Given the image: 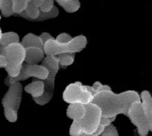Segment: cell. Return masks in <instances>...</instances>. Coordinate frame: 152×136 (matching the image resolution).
Masks as SVG:
<instances>
[{
	"label": "cell",
	"mask_w": 152,
	"mask_h": 136,
	"mask_svg": "<svg viewBox=\"0 0 152 136\" xmlns=\"http://www.w3.org/2000/svg\"><path fill=\"white\" fill-rule=\"evenodd\" d=\"M43 66L47 68L49 74L45 80H43L44 83V91L43 95L37 98H32L34 101L40 106H44L51 100L54 94L55 89L56 76L59 70V66L56 56H46L41 62Z\"/></svg>",
	"instance_id": "7a4b0ae2"
},
{
	"label": "cell",
	"mask_w": 152,
	"mask_h": 136,
	"mask_svg": "<svg viewBox=\"0 0 152 136\" xmlns=\"http://www.w3.org/2000/svg\"><path fill=\"white\" fill-rule=\"evenodd\" d=\"M2 29H1V28H0V39H1V37H2Z\"/></svg>",
	"instance_id": "1f68e13d"
},
{
	"label": "cell",
	"mask_w": 152,
	"mask_h": 136,
	"mask_svg": "<svg viewBox=\"0 0 152 136\" xmlns=\"http://www.w3.org/2000/svg\"><path fill=\"white\" fill-rule=\"evenodd\" d=\"M4 116H5V119L12 123L15 122L18 117V112L12 110H9V109H4Z\"/></svg>",
	"instance_id": "7402d4cb"
},
{
	"label": "cell",
	"mask_w": 152,
	"mask_h": 136,
	"mask_svg": "<svg viewBox=\"0 0 152 136\" xmlns=\"http://www.w3.org/2000/svg\"><path fill=\"white\" fill-rule=\"evenodd\" d=\"M12 10L15 15H18L25 9L28 4L27 0H12Z\"/></svg>",
	"instance_id": "ffe728a7"
},
{
	"label": "cell",
	"mask_w": 152,
	"mask_h": 136,
	"mask_svg": "<svg viewBox=\"0 0 152 136\" xmlns=\"http://www.w3.org/2000/svg\"><path fill=\"white\" fill-rule=\"evenodd\" d=\"M24 49L29 47H37V48L43 49L44 43L42 41L40 36L35 35L34 34H28L22 38L21 41L20 42Z\"/></svg>",
	"instance_id": "5bb4252c"
},
{
	"label": "cell",
	"mask_w": 152,
	"mask_h": 136,
	"mask_svg": "<svg viewBox=\"0 0 152 136\" xmlns=\"http://www.w3.org/2000/svg\"><path fill=\"white\" fill-rule=\"evenodd\" d=\"M0 12L1 15L5 18L15 15L12 10V0H0Z\"/></svg>",
	"instance_id": "d6986e66"
},
{
	"label": "cell",
	"mask_w": 152,
	"mask_h": 136,
	"mask_svg": "<svg viewBox=\"0 0 152 136\" xmlns=\"http://www.w3.org/2000/svg\"><path fill=\"white\" fill-rule=\"evenodd\" d=\"M101 136H119V132H118L116 126L110 124V126L104 128V130L101 134Z\"/></svg>",
	"instance_id": "603a6c76"
},
{
	"label": "cell",
	"mask_w": 152,
	"mask_h": 136,
	"mask_svg": "<svg viewBox=\"0 0 152 136\" xmlns=\"http://www.w3.org/2000/svg\"><path fill=\"white\" fill-rule=\"evenodd\" d=\"M55 0H43L42 5L40 8V10L43 12H48L51 11L53 8Z\"/></svg>",
	"instance_id": "cb8c5ba5"
},
{
	"label": "cell",
	"mask_w": 152,
	"mask_h": 136,
	"mask_svg": "<svg viewBox=\"0 0 152 136\" xmlns=\"http://www.w3.org/2000/svg\"><path fill=\"white\" fill-rule=\"evenodd\" d=\"M116 116H113V117L108 118L105 117V116H101V119H100V126H103L104 127H107V126H110V124H113V122L116 120Z\"/></svg>",
	"instance_id": "4316f807"
},
{
	"label": "cell",
	"mask_w": 152,
	"mask_h": 136,
	"mask_svg": "<svg viewBox=\"0 0 152 136\" xmlns=\"http://www.w3.org/2000/svg\"><path fill=\"white\" fill-rule=\"evenodd\" d=\"M40 37L41 38V40L43 42V43H45L46 42L48 41V40H53V39H55L52 35L50 34L47 33V32H43V33L40 35Z\"/></svg>",
	"instance_id": "f1b7e54d"
},
{
	"label": "cell",
	"mask_w": 152,
	"mask_h": 136,
	"mask_svg": "<svg viewBox=\"0 0 152 136\" xmlns=\"http://www.w3.org/2000/svg\"><path fill=\"white\" fill-rule=\"evenodd\" d=\"M19 43H20V37L15 32L9 31V32L2 33L0 39V54H2L4 49L9 45Z\"/></svg>",
	"instance_id": "9a60e30c"
},
{
	"label": "cell",
	"mask_w": 152,
	"mask_h": 136,
	"mask_svg": "<svg viewBox=\"0 0 152 136\" xmlns=\"http://www.w3.org/2000/svg\"><path fill=\"white\" fill-rule=\"evenodd\" d=\"M62 99L68 103H82L86 105L91 103L93 100V95L86 89L85 85L80 81L69 84L65 89Z\"/></svg>",
	"instance_id": "5b68a950"
},
{
	"label": "cell",
	"mask_w": 152,
	"mask_h": 136,
	"mask_svg": "<svg viewBox=\"0 0 152 136\" xmlns=\"http://www.w3.org/2000/svg\"><path fill=\"white\" fill-rule=\"evenodd\" d=\"M24 91L31 94L32 98H37L43 95L44 91V83L43 80L33 78V81L24 87Z\"/></svg>",
	"instance_id": "4fadbf2b"
},
{
	"label": "cell",
	"mask_w": 152,
	"mask_h": 136,
	"mask_svg": "<svg viewBox=\"0 0 152 136\" xmlns=\"http://www.w3.org/2000/svg\"><path fill=\"white\" fill-rule=\"evenodd\" d=\"M63 1H65V0H55V2H63Z\"/></svg>",
	"instance_id": "d6a6232c"
},
{
	"label": "cell",
	"mask_w": 152,
	"mask_h": 136,
	"mask_svg": "<svg viewBox=\"0 0 152 136\" xmlns=\"http://www.w3.org/2000/svg\"><path fill=\"white\" fill-rule=\"evenodd\" d=\"M135 102H141L140 94L135 91L116 94L110 90L96 94L91 103L99 107L103 116L111 118L119 114L127 116L130 107Z\"/></svg>",
	"instance_id": "6da1fadb"
},
{
	"label": "cell",
	"mask_w": 152,
	"mask_h": 136,
	"mask_svg": "<svg viewBox=\"0 0 152 136\" xmlns=\"http://www.w3.org/2000/svg\"><path fill=\"white\" fill-rule=\"evenodd\" d=\"M7 65L8 62L6 57L4 55L0 54V68H1V69H5V68L7 66Z\"/></svg>",
	"instance_id": "f546056e"
},
{
	"label": "cell",
	"mask_w": 152,
	"mask_h": 136,
	"mask_svg": "<svg viewBox=\"0 0 152 136\" xmlns=\"http://www.w3.org/2000/svg\"><path fill=\"white\" fill-rule=\"evenodd\" d=\"M22 94L23 87L21 82L13 83L9 85L7 92L2 99L3 108L18 112L22 100Z\"/></svg>",
	"instance_id": "9c48e42d"
},
{
	"label": "cell",
	"mask_w": 152,
	"mask_h": 136,
	"mask_svg": "<svg viewBox=\"0 0 152 136\" xmlns=\"http://www.w3.org/2000/svg\"><path fill=\"white\" fill-rule=\"evenodd\" d=\"M141 102L145 117L149 126V130L152 132V96L148 91H143L140 94Z\"/></svg>",
	"instance_id": "30bf717a"
},
{
	"label": "cell",
	"mask_w": 152,
	"mask_h": 136,
	"mask_svg": "<svg viewBox=\"0 0 152 136\" xmlns=\"http://www.w3.org/2000/svg\"><path fill=\"white\" fill-rule=\"evenodd\" d=\"M31 2H32V4L34 5L35 7L40 9L42 5V2H43V0H31Z\"/></svg>",
	"instance_id": "4dcf8cb0"
},
{
	"label": "cell",
	"mask_w": 152,
	"mask_h": 136,
	"mask_svg": "<svg viewBox=\"0 0 152 136\" xmlns=\"http://www.w3.org/2000/svg\"><path fill=\"white\" fill-rule=\"evenodd\" d=\"M87 44L88 40L84 35L75 37L67 43H59L53 39L44 43L43 51L46 56H56L62 53H76L82 51L87 47Z\"/></svg>",
	"instance_id": "3957f363"
},
{
	"label": "cell",
	"mask_w": 152,
	"mask_h": 136,
	"mask_svg": "<svg viewBox=\"0 0 152 136\" xmlns=\"http://www.w3.org/2000/svg\"><path fill=\"white\" fill-rule=\"evenodd\" d=\"M68 13H74L81 8V2L79 0H65L63 2H57Z\"/></svg>",
	"instance_id": "e0dca14e"
},
{
	"label": "cell",
	"mask_w": 152,
	"mask_h": 136,
	"mask_svg": "<svg viewBox=\"0 0 152 136\" xmlns=\"http://www.w3.org/2000/svg\"><path fill=\"white\" fill-rule=\"evenodd\" d=\"M2 55L5 56L7 59L8 65L5 70L8 75L12 78L17 77L24 63L25 49L20 43H13L4 49Z\"/></svg>",
	"instance_id": "277c9868"
},
{
	"label": "cell",
	"mask_w": 152,
	"mask_h": 136,
	"mask_svg": "<svg viewBox=\"0 0 152 136\" xmlns=\"http://www.w3.org/2000/svg\"><path fill=\"white\" fill-rule=\"evenodd\" d=\"M92 88L94 89L96 94L98 93V92L103 91H110V90H112L110 86L107 85H103L102 83L100 82V81H96V82L94 83V85H92Z\"/></svg>",
	"instance_id": "484cf974"
},
{
	"label": "cell",
	"mask_w": 152,
	"mask_h": 136,
	"mask_svg": "<svg viewBox=\"0 0 152 136\" xmlns=\"http://www.w3.org/2000/svg\"><path fill=\"white\" fill-rule=\"evenodd\" d=\"M82 129H81V124H80L79 120L78 121H73L72 123L70 129H69V135L70 136H80Z\"/></svg>",
	"instance_id": "44dd1931"
},
{
	"label": "cell",
	"mask_w": 152,
	"mask_h": 136,
	"mask_svg": "<svg viewBox=\"0 0 152 136\" xmlns=\"http://www.w3.org/2000/svg\"><path fill=\"white\" fill-rule=\"evenodd\" d=\"M104 128L105 127H104L103 126H100H100H98V128L97 129V130H96L94 132L92 133V134H85V133H81L80 136H99L102 134V132L104 130Z\"/></svg>",
	"instance_id": "83f0119b"
},
{
	"label": "cell",
	"mask_w": 152,
	"mask_h": 136,
	"mask_svg": "<svg viewBox=\"0 0 152 136\" xmlns=\"http://www.w3.org/2000/svg\"><path fill=\"white\" fill-rule=\"evenodd\" d=\"M56 59L59 63V68L66 69L67 66L74 63L75 59V53H62L56 56Z\"/></svg>",
	"instance_id": "ac0fdd59"
},
{
	"label": "cell",
	"mask_w": 152,
	"mask_h": 136,
	"mask_svg": "<svg viewBox=\"0 0 152 136\" xmlns=\"http://www.w3.org/2000/svg\"><path fill=\"white\" fill-rule=\"evenodd\" d=\"M46 57L43 49L37 47H29L25 49V59L24 63L29 65H38L41 63Z\"/></svg>",
	"instance_id": "8fae6325"
},
{
	"label": "cell",
	"mask_w": 152,
	"mask_h": 136,
	"mask_svg": "<svg viewBox=\"0 0 152 136\" xmlns=\"http://www.w3.org/2000/svg\"><path fill=\"white\" fill-rule=\"evenodd\" d=\"M59 11L57 6L54 5L53 8L51 11L48 12H43L41 10H40V13L37 18L35 19H28V21H32V22H40V21H45L47 20L53 19L56 18L59 15Z\"/></svg>",
	"instance_id": "2e32d148"
},
{
	"label": "cell",
	"mask_w": 152,
	"mask_h": 136,
	"mask_svg": "<svg viewBox=\"0 0 152 136\" xmlns=\"http://www.w3.org/2000/svg\"><path fill=\"white\" fill-rule=\"evenodd\" d=\"M0 20H1V15H0Z\"/></svg>",
	"instance_id": "e575fe53"
},
{
	"label": "cell",
	"mask_w": 152,
	"mask_h": 136,
	"mask_svg": "<svg viewBox=\"0 0 152 136\" xmlns=\"http://www.w3.org/2000/svg\"><path fill=\"white\" fill-rule=\"evenodd\" d=\"M127 116L132 123L137 128L139 135L147 136L148 135L150 132L149 126L142 108V102H135L133 103L129 110Z\"/></svg>",
	"instance_id": "ba28073f"
},
{
	"label": "cell",
	"mask_w": 152,
	"mask_h": 136,
	"mask_svg": "<svg viewBox=\"0 0 152 136\" xmlns=\"http://www.w3.org/2000/svg\"><path fill=\"white\" fill-rule=\"evenodd\" d=\"M27 1H28V2H31V0H27Z\"/></svg>",
	"instance_id": "836d02e7"
},
{
	"label": "cell",
	"mask_w": 152,
	"mask_h": 136,
	"mask_svg": "<svg viewBox=\"0 0 152 136\" xmlns=\"http://www.w3.org/2000/svg\"><path fill=\"white\" fill-rule=\"evenodd\" d=\"M86 107L82 103H70L66 110L67 117L72 121L81 120L85 116Z\"/></svg>",
	"instance_id": "7c38bea8"
},
{
	"label": "cell",
	"mask_w": 152,
	"mask_h": 136,
	"mask_svg": "<svg viewBox=\"0 0 152 136\" xmlns=\"http://www.w3.org/2000/svg\"><path fill=\"white\" fill-rule=\"evenodd\" d=\"M86 113L85 115L81 120H79L81 124L82 132L85 134H92L94 132L98 126H100V122L102 112L101 110L94 103H88L85 105Z\"/></svg>",
	"instance_id": "52a82bcc"
},
{
	"label": "cell",
	"mask_w": 152,
	"mask_h": 136,
	"mask_svg": "<svg viewBox=\"0 0 152 136\" xmlns=\"http://www.w3.org/2000/svg\"><path fill=\"white\" fill-rule=\"evenodd\" d=\"M48 74L49 71L42 65H29L24 63L21 67V72L17 77L12 78L8 75L5 78L4 83L5 85L9 86L13 83L25 81L31 77L40 80H45L48 76Z\"/></svg>",
	"instance_id": "8992f818"
},
{
	"label": "cell",
	"mask_w": 152,
	"mask_h": 136,
	"mask_svg": "<svg viewBox=\"0 0 152 136\" xmlns=\"http://www.w3.org/2000/svg\"><path fill=\"white\" fill-rule=\"evenodd\" d=\"M72 37L67 33L59 34L55 38L56 41L59 43H67L72 40Z\"/></svg>",
	"instance_id": "d4e9b609"
}]
</instances>
